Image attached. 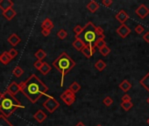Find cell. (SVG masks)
<instances>
[{
  "mask_svg": "<svg viewBox=\"0 0 149 126\" xmlns=\"http://www.w3.org/2000/svg\"><path fill=\"white\" fill-rule=\"evenodd\" d=\"M20 92L32 102L36 104L40 97L47 95L48 87L36 75H31L25 82L19 83Z\"/></svg>",
  "mask_w": 149,
  "mask_h": 126,
  "instance_id": "1",
  "label": "cell"
},
{
  "mask_svg": "<svg viewBox=\"0 0 149 126\" xmlns=\"http://www.w3.org/2000/svg\"><path fill=\"white\" fill-rule=\"evenodd\" d=\"M19 108L24 109L25 106H23L21 102L15 96L9 94L7 91H5L1 100H0V112H1V115L8 118L15 112V110Z\"/></svg>",
  "mask_w": 149,
  "mask_h": 126,
  "instance_id": "2",
  "label": "cell"
},
{
  "mask_svg": "<svg viewBox=\"0 0 149 126\" xmlns=\"http://www.w3.org/2000/svg\"><path fill=\"white\" fill-rule=\"evenodd\" d=\"M53 66L56 68V70L58 71L62 75V84H61V86L62 87L63 86V81H64V76L75 67V62L74 60L71 59V57L68 55L67 53L63 52L54 61Z\"/></svg>",
  "mask_w": 149,
  "mask_h": 126,
  "instance_id": "3",
  "label": "cell"
},
{
  "mask_svg": "<svg viewBox=\"0 0 149 126\" xmlns=\"http://www.w3.org/2000/svg\"><path fill=\"white\" fill-rule=\"evenodd\" d=\"M96 26L92 22H88L83 27V31L82 32L83 35V41L85 43V45H93L94 42L97 40V34L95 32Z\"/></svg>",
  "mask_w": 149,
  "mask_h": 126,
  "instance_id": "4",
  "label": "cell"
},
{
  "mask_svg": "<svg viewBox=\"0 0 149 126\" xmlns=\"http://www.w3.org/2000/svg\"><path fill=\"white\" fill-rule=\"evenodd\" d=\"M43 107L49 113H54L60 107V102L53 96H48V99L43 102Z\"/></svg>",
  "mask_w": 149,
  "mask_h": 126,
  "instance_id": "5",
  "label": "cell"
},
{
  "mask_svg": "<svg viewBox=\"0 0 149 126\" xmlns=\"http://www.w3.org/2000/svg\"><path fill=\"white\" fill-rule=\"evenodd\" d=\"M61 99L64 102V104L66 105L71 106L75 102V94L71 92V91L68 88L61 95Z\"/></svg>",
  "mask_w": 149,
  "mask_h": 126,
  "instance_id": "6",
  "label": "cell"
},
{
  "mask_svg": "<svg viewBox=\"0 0 149 126\" xmlns=\"http://www.w3.org/2000/svg\"><path fill=\"white\" fill-rule=\"evenodd\" d=\"M116 32H117V33L119 34V35L121 38L124 39V38H126V37L129 35L132 31H131V28H129L126 25L123 24V25H121L119 27L117 28Z\"/></svg>",
  "mask_w": 149,
  "mask_h": 126,
  "instance_id": "7",
  "label": "cell"
},
{
  "mask_svg": "<svg viewBox=\"0 0 149 126\" xmlns=\"http://www.w3.org/2000/svg\"><path fill=\"white\" fill-rule=\"evenodd\" d=\"M82 53L86 57L87 59L90 58L92 56L95 52H96V47H94L93 45H86L85 47L82 49Z\"/></svg>",
  "mask_w": 149,
  "mask_h": 126,
  "instance_id": "8",
  "label": "cell"
},
{
  "mask_svg": "<svg viewBox=\"0 0 149 126\" xmlns=\"http://www.w3.org/2000/svg\"><path fill=\"white\" fill-rule=\"evenodd\" d=\"M135 13L140 18H145L149 14V9L145 5H140L135 10Z\"/></svg>",
  "mask_w": 149,
  "mask_h": 126,
  "instance_id": "9",
  "label": "cell"
},
{
  "mask_svg": "<svg viewBox=\"0 0 149 126\" xmlns=\"http://www.w3.org/2000/svg\"><path fill=\"white\" fill-rule=\"evenodd\" d=\"M6 91H7V92H8L9 94H11V96H15L19 92H20L19 84L17 83V82H11V83L8 86Z\"/></svg>",
  "mask_w": 149,
  "mask_h": 126,
  "instance_id": "10",
  "label": "cell"
},
{
  "mask_svg": "<svg viewBox=\"0 0 149 126\" xmlns=\"http://www.w3.org/2000/svg\"><path fill=\"white\" fill-rule=\"evenodd\" d=\"M115 18L121 25H123V24H124V22L129 18V15L125 13L124 10H120L119 13L116 14Z\"/></svg>",
  "mask_w": 149,
  "mask_h": 126,
  "instance_id": "11",
  "label": "cell"
},
{
  "mask_svg": "<svg viewBox=\"0 0 149 126\" xmlns=\"http://www.w3.org/2000/svg\"><path fill=\"white\" fill-rule=\"evenodd\" d=\"M47 117H48L47 114H46L42 110H39L36 113L33 114V118L40 123H43L46 119H47Z\"/></svg>",
  "mask_w": 149,
  "mask_h": 126,
  "instance_id": "12",
  "label": "cell"
},
{
  "mask_svg": "<svg viewBox=\"0 0 149 126\" xmlns=\"http://www.w3.org/2000/svg\"><path fill=\"white\" fill-rule=\"evenodd\" d=\"M14 3L11 0H0V9L3 11H5L11 8H13Z\"/></svg>",
  "mask_w": 149,
  "mask_h": 126,
  "instance_id": "13",
  "label": "cell"
},
{
  "mask_svg": "<svg viewBox=\"0 0 149 126\" xmlns=\"http://www.w3.org/2000/svg\"><path fill=\"white\" fill-rule=\"evenodd\" d=\"M72 46L77 51H82V49L85 47L86 45L80 37H75V40L72 43Z\"/></svg>",
  "mask_w": 149,
  "mask_h": 126,
  "instance_id": "14",
  "label": "cell"
},
{
  "mask_svg": "<svg viewBox=\"0 0 149 126\" xmlns=\"http://www.w3.org/2000/svg\"><path fill=\"white\" fill-rule=\"evenodd\" d=\"M7 41L13 46V47H16V46H18L20 43L21 40L16 33H13V34H11L10 37L7 39Z\"/></svg>",
  "mask_w": 149,
  "mask_h": 126,
  "instance_id": "15",
  "label": "cell"
},
{
  "mask_svg": "<svg viewBox=\"0 0 149 126\" xmlns=\"http://www.w3.org/2000/svg\"><path fill=\"white\" fill-rule=\"evenodd\" d=\"M41 28L51 31L54 28V23H53V21L50 18H45L43 20V22L41 23Z\"/></svg>",
  "mask_w": 149,
  "mask_h": 126,
  "instance_id": "16",
  "label": "cell"
},
{
  "mask_svg": "<svg viewBox=\"0 0 149 126\" xmlns=\"http://www.w3.org/2000/svg\"><path fill=\"white\" fill-rule=\"evenodd\" d=\"M87 9L90 11V13H95L96 11L99 9V4L96 1H94V0H92V1H90L87 5H86Z\"/></svg>",
  "mask_w": 149,
  "mask_h": 126,
  "instance_id": "17",
  "label": "cell"
},
{
  "mask_svg": "<svg viewBox=\"0 0 149 126\" xmlns=\"http://www.w3.org/2000/svg\"><path fill=\"white\" fill-rule=\"evenodd\" d=\"M16 15H17V13L13 8H11V9H9V10H7V11H5L3 13V16L9 21L13 19Z\"/></svg>",
  "mask_w": 149,
  "mask_h": 126,
  "instance_id": "18",
  "label": "cell"
},
{
  "mask_svg": "<svg viewBox=\"0 0 149 126\" xmlns=\"http://www.w3.org/2000/svg\"><path fill=\"white\" fill-rule=\"evenodd\" d=\"M11 59L8 54V52L5 51L0 54V62L3 63L4 65H7L8 63L11 62Z\"/></svg>",
  "mask_w": 149,
  "mask_h": 126,
  "instance_id": "19",
  "label": "cell"
},
{
  "mask_svg": "<svg viewBox=\"0 0 149 126\" xmlns=\"http://www.w3.org/2000/svg\"><path fill=\"white\" fill-rule=\"evenodd\" d=\"M132 88V84L127 81V80H124V81L119 84V88L124 91V92H127Z\"/></svg>",
  "mask_w": 149,
  "mask_h": 126,
  "instance_id": "20",
  "label": "cell"
},
{
  "mask_svg": "<svg viewBox=\"0 0 149 126\" xmlns=\"http://www.w3.org/2000/svg\"><path fill=\"white\" fill-rule=\"evenodd\" d=\"M51 67L49 66V64L48 62H43V65L42 67H40V69L39 70L43 75H47L50 71H51Z\"/></svg>",
  "mask_w": 149,
  "mask_h": 126,
  "instance_id": "21",
  "label": "cell"
},
{
  "mask_svg": "<svg viewBox=\"0 0 149 126\" xmlns=\"http://www.w3.org/2000/svg\"><path fill=\"white\" fill-rule=\"evenodd\" d=\"M93 46L95 47H97L98 49L102 48L103 47H105V46H106V42L105 40V38L103 37H100V38H97V40L94 42Z\"/></svg>",
  "mask_w": 149,
  "mask_h": 126,
  "instance_id": "22",
  "label": "cell"
},
{
  "mask_svg": "<svg viewBox=\"0 0 149 126\" xmlns=\"http://www.w3.org/2000/svg\"><path fill=\"white\" fill-rule=\"evenodd\" d=\"M140 84L148 91L149 92V72L146 74V75L145 77H143L141 80H140Z\"/></svg>",
  "mask_w": 149,
  "mask_h": 126,
  "instance_id": "23",
  "label": "cell"
},
{
  "mask_svg": "<svg viewBox=\"0 0 149 126\" xmlns=\"http://www.w3.org/2000/svg\"><path fill=\"white\" fill-rule=\"evenodd\" d=\"M68 89H70L71 92H73L74 94H75L78 92V91H80V89H81V85H80L77 82H74L71 83V85L70 86Z\"/></svg>",
  "mask_w": 149,
  "mask_h": 126,
  "instance_id": "24",
  "label": "cell"
},
{
  "mask_svg": "<svg viewBox=\"0 0 149 126\" xmlns=\"http://www.w3.org/2000/svg\"><path fill=\"white\" fill-rule=\"evenodd\" d=\"M106 63L103 61V60H98L96 63H95V67L97 68V69L98 70V71H103L105 69V68L106 67Z\"/></svg>",
  "mask_w": 149,
  "mask_h": 126,
  "instance_id": "25",
  "label": "cell"
},
{
  "mask_svg": "<svg viewBox=\"0 0 149 126\" xmlns=\"http://www.w3.org/2000/svg\"><path fill=\"white\" fill-rule=\"evenodd\" d=\"M34 56L38 59V61H42L43 59H45L46 57H47V53L42 49H39L35 53H34Z\"/></svg>",
  "mask_w": 149,
  "mask_h": 126,
  "instance_id": "26",
  "label": "cell"
},
{
  "mask_svg": "<svg viewBox=\"0 0 149 126\" xmlns=\"http://www.w3.org/2000/svg\"><path fill=\"white\" fill-rule=\"evenodd\" d=\"M0 126H13V124L3 115H0Z\"/></svg>",
  "mask_w": 149,
  "mask_h": 126,
  "instance_id": "27",
  "label": "cell"
},
{
  "mask_svg": "<svg viewBox=\"0 0 149 126\" xmlns=\"http://www.w3.org/2000/svg\"><path fill=\"white\" fill-rule=\"evenodd\" d=\"M13 75H14L15 77L19 78L23 74H24V70H23L20 67L17 66V67H14V69H13Z\"/></svg>",
  "mask_w": 149,
  "mask_h": 126,
  "instance_id": "28",
  "label": "cell"
},
{
  "mask_svg": "<svg viewBox=\"0 0 149 126\" xmlns=\"http://www.w3.org/2000/svg\"><path fill=\"white\" fill-rule=\"evenodd\" d=\"M132 106H133V104L132 102H122V104H121V107L125 111H128L129 110H131L132 108Z\"/></svg>",
  "mask_w": 149,
  "mask_h": 126,
  "instance_id": "29",
  "label": "cell"
},
{
  "mask_svg": "<svg viewBox=\"0 0 149 126\" xmlns=\"http://www.w3.org/2000/svg\"><path fill=\"white\" fill-rule=\"evenodd\" d=\"M95 32H96L97 38H100V37L105 38V35H104V29H103L101 26H96Z\"/></svg>",
  "mask_w": 149,
  "mask_h": 126,
  "instance_id": "30",
  "label": "cell"
},
{
  "mask_svg": "<svg viewBox=\"0 0 149 126\" xmlns=\"http://www.w3.org/2000/svg\"><path fill=\"white\" fill-rule=\"evenodd\" d=\"M99 52L103 56H107L111 53V49L109 47H107V46H105V47H103L102 48L99 49Z\"/></svg>",
  "mask_w": 149,
  "mask_h": 126,
  "instance_id": "31",
  "label": "cell"
},
{
  "mask_svg": "<svg viewBox=\"0 0 149 126\" xmlns=\"http://www.w3.org/2000/svg\"><path fill=\"white\" fill-rule=\"evenodd\" d=\"M57 36L61 40H64L68 37V32L64 29H61L58 32H57Z\"/></svg>",
  "mask_w": 149,
  "mask_h": 126,
  "instance_id": "32",
  "label": "cell"
},
{
  "mask_svg": "<svg viewBox=\"0 0 149 126\" xmlns=\"http://www.w3.org/2000/svg\"><path fill=\"white\" fill-rule=\"evenodd\" d=\"M83 31V26H79V25L75 26V28H74V32L75 33V37H79V35H81Z\"/></svg>",
  "mask_w": 149,
  "mask_h": 126,
  "instance_id": "33",
  "label": "cell"
},
{
  "mask_svg": "<svg viewBox=\"0 0 149 126\" xmlns=\"http://www.w3.org/2000/svg\"><path fill=\"white\" fill-rule=\"evenodd\" d=\"M103 104H104L105 106L109 107L113 104V100L111 96H106L104 100H103Z\"/></svg>",
  "mask_w": 149,
  "mask_h": 126,
  "instance_id": "34",
  "label": "cell"
},
{
  "mask_svg": "<svg viewBox=\"0 0 149 126\" xmlns=\"http://www.w3.org/2000/svg\"><path fill=\"white\" fill-rule=\"evenodd\" d=\"M8 54H9V56L11 57V59L13 60V59H14L15 57L19 54V53H18V51H17L15 48H11V49H10V50L8 51Z\"/></svg>",
  "mask_w": 149,
  "mask_h": 126,
  "instance_id": "35",
  "label": "cell"
},
{
  "mask_svg": "<svg viewBox=\"0 0 149 126\" xmlns=\"http://www.w3.org/2000/svg\"><path fill=\"white\" fill-rule=\"evenodd\" d=\"M135 32L138 33V34H141L143 32H144V30H145V28H144V26H142V25H138L136 27H135Z\"/></svg>",
  "mask_w": 149,
  "mask_h": 126,
  "instance_id": "36",
  "label": "cell"
},
{
  "mask_svg": "<svg viewBox=\"0 0 149 126\" xmlns=\"http://www.w3.org/2000/svg\"><path fill=\"white\" fill-rule=\"evenodd\" d=\"M42 65H43V61H38V60L33 63V67H35L36 69H38V70L40 69V67H42Z\"/></svg>",
  "mask_w": 149,
  "mask_h": 126,
  "instance_id": "37",
  "label": "cell"
},
{
  "mask_svg": "<svg viewBox=\"0 0 149 126\" xmlns=\"http://www.w3.org/2000/svg\"><path fill=\"white\" fill-rule=\"evenodd\" d=\"M112 3H113L112 0H103V1H102L103 5H105V7H109Z\"/></svg>",
  "mask_w": 149,
  "mask_h": 126,
  "instance_id": "38",
  "label": "cell"
},
{
  "mask_svg": "<svg viewBox=\"0 0 149 126\" xmlns=\"http://www.w3.org/2000/svg\"><path fill=\"white\" fill-rule=\"evenodd\" d=\"M50 32H51V31L47 30V29H42L41 30V34L44 37H48V35H50Z\"/></svg>",
  "mask_w": 149,
  "mask_h": 126,
  "instance_id": "39",
  "label": "cell"
},
{
  "mask_svg": "<svg viewBox=\"0 0 149 126\" xmlns=\"http://www.w3.org/2000/svg\"><path fill=\"white\" fill-rule=\"evenodd\" d=\"M122 102H132V98L129 95H124L122 96Z\"/></svg>",
  "mask_w": 149,
  "mask_h": 126,
  "instance_id": "40",
  "label": "cell"
},
{
  "mask_svg": "<svg viewBox=\"0 0 149 126\" xmlns=\"http://www.w3.org/2000/svg\"><path fill=\"white\" fill-rule=\"evenodd\" d=\"M143 40L146 42L149 43V32H146L145 33V35H143Z\"/></svg>",
  "mask_w": 149,
  "mask_h": 126,
  "instance_id": "41",
  "label": "cell"
},
{
  "mask_svg": "<svg viewBox=\"0 0 149 126\" xmlns=\"http://www.w3.org/2000/svg\"><path fill=\"white\" fill-rule=\"evenodd\" d=\"M75 126H85V125H84V123L83 122H78Z\"/></svg>",
  "mask_w": 149,
  "mask_h": 126,
  "instance_id": "42",
  "label": "cell"
},
{
  "mask_svg": "<svg viewBox=\"0 0 149 126\" xmlns=\"http://www.w3.org/2000/svg\"><path fill=\"white\" fill-rule=\"evenodd\" d=\"M2 96H3V93L0 92V100H1V98H2Z\"/></svg>",
  "mask_w": 149,
  "mask_h": 126,
  "instance_id": "43",
  "label": "cell"
},
{
  "mask_svg": "<svg viewBox=\"0 0 149 126\" xmlns=\"http://www.w3.org/2000/svg\"><path fill=\"white\" fill-rule=\"evenodd\" d=\"M147 102H148V104H149V98L147 99Z\"/></svg>",
  "mask_w": 149,
  "mask_h": 126,
  "instance_id": "44",
  "label": "cell"
},
{
  "mask_svg": "<svg viewBox=\"0 0 149 126\" xmlns=\"http://www.w3.org/2000/svg\"><path fill=\"white\" fill-rule=\"evenodd\" d=\"M147 123H148V124H149V119H148V120H147Z\"/></svg>",
  "mask_w": 149,
  "mask_h": 126,
  "instance_id": "45",
  "label": "cell"
},
{
  "mask_svg": "<svg viewBox=\"0 0 149 126\" xmlns=\"http://www.w3.org/2000/svg\"><path fill=\"white\" fill-rule=\"evenodd\" d=\"M97 126H102L101 124H98V125H97Z\"/></svg>",
  "mask_w": 149,
  "mask_h": 126,
  "instance_id": "46",
  "label": "cell"
}]
</instances>
